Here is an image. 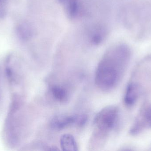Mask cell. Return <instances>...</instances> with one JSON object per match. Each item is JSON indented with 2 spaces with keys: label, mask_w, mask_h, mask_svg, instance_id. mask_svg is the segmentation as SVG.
<instances>
[{
  "label": "cell",
  "mask_w": 151,
  "mask_h": 151,
  "mask_svg": "<svg viewBox=\"0 0 151 151\" xmlns=\"http://www.w3.org/2000/svg\"><path fill=\"white\" fill-rule=\"evenodd\" d=\"M131 52L125 44L108 49L99 63L95 74V83L103 91L112 90L123 79L130 62Z\"/></svg>",
  "instance_id": "1"
},
{
  "label": "cell",
  "mask_w": 151,
  "mask_h": 151,
  "mask_svg": "<svg viewBox=\"0 0 151 151\" xmlns=\"http://www.w3.org/2000/svg\"><path fill=\"white\" fill-rule=\"evenodd\" d=\"M119 110L116 105H110L102 109L94 119V125L101 136H106L117 126Z\"/></svg>",
  "instance_id": "2"
},
{
  "label": "cell",
  "mask_w": 151,
  "mask_h": 151,
  "mask_svg": "<svg viewBox=\"0 0 151 151\" xmlns=\"http://www.w3.org/2000/svg\"><path fill=\"white\" fill-rule=\"evenodd\" d=\"M88 120V117L85 114L66 115L59 114L53 117L50 121V126L53 129L61 130L73 125L78 126H84Z\"/></svg>",
  "instance_id": "3"
},
{
  "label": "cell",
  "mask_w": 151,
  "mask_h": 151,
  "mask_svg": "<svg viewBox=\"0 0 151 151\" xmlns=\"http://www.w3.org/2000/svg\"><path fill=\"white\" fill-rule=\"evenodd\" d=\"M147 128H151V105L142 110L130 128L129 133L133 136L137 135Z\"/></svg>",
  "instance_id": "4"
},
{
  "label": "cell",
  "mask_w": 151,
  "mask_h": 151,
  "mask_svg": "<svg viewBox=\"0 0 151 151\" xmlns=\"http://www.w3.org/2000/svg\"><path fill=\"white\" fill-rule=\"evenodd\" d=\"M108 33V28L105 25L101 23L94 24L88 29V39L92 44L99 45L106 39Z\"/></svg>",
  "instance_id": "5"
},
{
  "label": "cell",
  "mask_w": 151,
  "mask_h": 151,
  "mask_svg": "<svg viewBox=\"0 0 151 151\" xmlns=\"http://www.w3.org/2000/svg\"><path fill=\"white\" fill-rule=\"evenodd\" d=\"M66 16L72 20L82 15L83 9L81 0H58Z\"/></svg>",
  "instance_id": "6"
},
{
  "label": "cell",
  "mask_w": 151,
  "mask_h": 151,
  "mask_svg": "<svg viewBox=\"0 0 151 151\" xmlns=\"http://www.w3.org/2000/svg\"><path fill=\"white\" fill-rule=\"evenodd\" d=\"M140 94V87L137 83L131 82L129 83L124 95L125 104L127 107H133L138 101Z\"/></svg>",
  "instance_id": "7"
},
{
  "label": "cell",
  "mask_w": 151,
  "mask_h": 151,
  "mask_svg": "<svg viewBox=\"0 0 151 151\" xmlns=\"http://www.w3.org/2000/svg\"><path fill=\"white\" fill-rule=\"evenodd\" d=\"M60 146L63 151L78 150V145L73 136L70 134H65L61 137Z\"/></svg>",
  "instance_id": "8"
},
{
  "label": "cell",
  "mask_w": 151,
  "mask_h": 151,
  "mask_svg": "<svg viewBox=\"0 0 151 151\" xmlns=\"http://www.w3.org/2000/svg\"><path fill=\"white\" fill-rule=\"evenodd\" d=\"M50 91L53 97L58 102L64 103L68 100L69 93L64 87L54 85L50 88Z\"/></svg>",
  "instance_id": "9"
},
{
  "label": "cell",
  "mask_w": 151,
  "mask_h": 151,
  "mask_svg": "<svg viewBox=\"0 0 151 151\" xmlns=\"http://www.w3.org/2000/svg\"><path fill=\"white\" fill-rule=\"evenodd\" d=\"M17 30L19 35L23 40H28L32 36V29L27 23H23L20 24L18 26Z\"/></svg>",
  "instance_id": "10"
}]
</instances>
